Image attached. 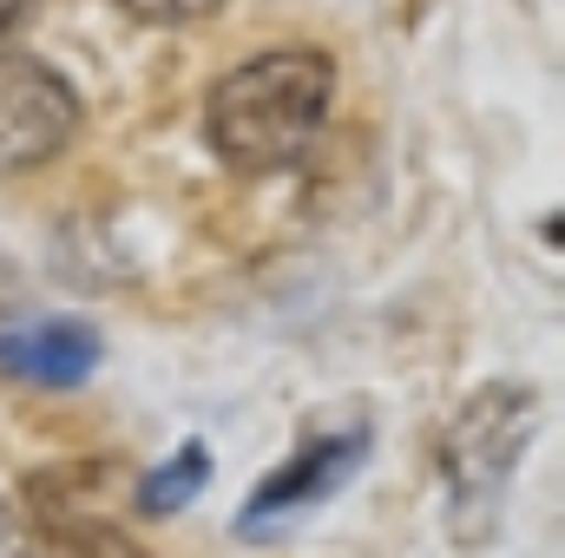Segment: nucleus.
Returning a JSON list of instances; mask_svg holds the SVG:
<instances>
[{"label": "nucleus", "instance_id": "f257e3e1", "mask_svg": "<svg viewBox=\"0 0 565 558\" xmlns=\"http://www.w3.org/2000/svg\"><path fill=\"white\" fill-rule=\"evenodd\" d=\"M329 106H335V60L329 53H309V46L257 53L211 86L204 139L231 171L270 178V171H289L316 151Z\"/></svg>", "mask_w": 565, "mask_h": 558}, {"label": "nucleus", "instance_id": "f03ea898", "mask_svg": "<svg viewBox=\"0 0 565 558\" xmlns=\"http://www.w3.org/2000/svg\"><path fill=\"white\" fill-rule=\"evenodd\" d=\"M546 427V395L526 382H493L467 395V408L440 433V493H447V533L473 552L500 533L507 486L526 460V447Z\"/></svg>", "mask_w": 565, "mask_h": 558}, {"label": "nucleus", "instance_id": "7ed1b4c3", "mask_svg": "<svg viewBox=\"0 0 565 558\" xmlns=\"http://www.w3.org/2000/svg\"><path fill=\"white\" fill-rule=\"evenodd\" d=\"M86 106L60 66L40 53H0V178L53 164L66 144L79 139Z\"/></svg>", "mask_w": 565, "mask_h": 558}, {"label": "nucleus", "instance_id": "20e7f679", "mask_svg": "<svg viewBox=\"0 0 565 558\" xmlns=\"http://www.w3.org/2000/svg\"><path fill=\"white\" fill-rule=\"evenodd\" d=\"M362 460H369V427H362V420H355V427H335V433L302 440L277 473L244 500L237 533H244V539H270L277 526L302 519V513H316L322 500H335V493L362 473Z\"/></svg>", "mask_w": 565, "mask_h": 558}, {"label": "nucleus", "instance_id": "39448f33", "mask_svg": "<svg viewBox=\"0 0 565 558\" xmlns=\"http://www.w3.org/2000/svg\"><path fill=\"white\" fill-rule=\"evenodd\" d=\"M99 355H106V342L79 315H33V322L0 329V375L33 382V388H79V382H93Z\"/></svg>", "mask_w": 565, "mask_h": 558}, {"label": "nucleus", "instance_id": "423d86ee", "mask_svg": "<svg viewBox=\"0 0 565 558\" xmlns=\"http://www.w3.org/2000/svg\"><path fill=\"white\" fill-rule=\"evenodd\" d=\"M204 486H211V447H204V440H184L164 466H151L139 480L132 506H139L145 519H171V513H184Z\"/></svg>", "mask_w": 565, "mask_h": 558}, {"label": "nucleus", "instance_id": "0eeeda50", "mask_svg": "<svg viewBox=\"0 0 565 558\" xmlns=\"http://www.w3.org/2000/svg\"><path fill=\"white\" fill-rule=\"evenodd\" d=\"M119 7L145 26H191V20H211L224 0H119Z\"/></svg>", "mask_w": 565, "mask_h": 558}, {"label": "nucleus", "instance_id": "6e6552de", "mask_svg": "<svg viewBox=\"0 0 565 558\" xmlns=\"http://www.w3.org/2000/svg\"><path fill=\"white\" fill-rule=\"evenodd\" d=\"M33 7H40V0H0V53H7V40L33 20Z\"/></svg>", "mask_w": 565, "mask_h": 558}, {"label": "nucleus", "instance_id": "1a4fd4ad", "mask_svg": "<svg viewBox=\"0 0 565 558\" xmlns=\"http://www.w3.org/2000/svg\"><path fill=\"white\" fill-rule=\"evenodd\" d=\"M0 558H20V519L7 500H0Z\"/></svg>", "mask_w": 565, "mask_h": 558}]
</instances>
